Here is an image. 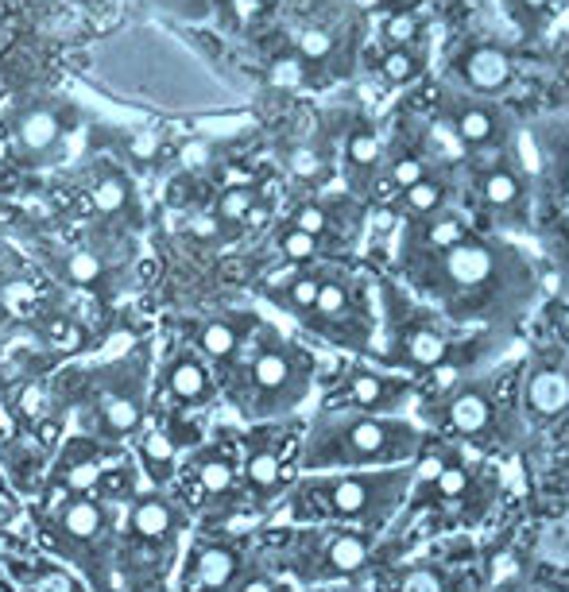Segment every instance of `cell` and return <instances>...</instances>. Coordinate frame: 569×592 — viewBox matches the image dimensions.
Instances as JSON below:
<instances>
[{"label":"cell","mask_w":569,"mask_h":592,"mask_svg":"<svg viewBox=\"0 0 569 592\" xmlns=\"http://www.w3.org/2000/svg\"><path fill=\"white\" fill-rule=\"evenodd\" d=\"M140 473L132 461H113L97 476L90 492H55L43 496L35 515V538L47 558L74 569L90 592L117 589V546L124 511L140 492Z\"/></svg>","instance_id":"cell-1"},{"label":"cell","mask_w":569,"mask_h":592,"mask_svg":"<svg viewBox=\"0 0 569 592\" xmlns=\"http://www.w3.org/2000/svg\"><path fill=\"white\" fill-rule=\"evenodd\" d=\"M407 275L450 322H504L523 310L531 275L504 244L477 233L442 252H403Z\"/></svg>","instance_id":"cell-2"},{"label":"cell","mask_w":569,"mask_h":592,"mask_svg":"<svg viewBox=\"0 0 569 592\" xmlns=\"http://www.w3.org/2000/svg\"><path fill=\"white\" fill-rule=\"evenodd\" d=\"M151 345L140 341L105 364H66L51 376L74 434L101 445H132L151 415Z\"/></svg>","instance_id":"cell-3"},{"label":"cell","mask_w":569,"mask_h":592,"mask_svg":"<svg viewBox=\"0 0 569 592\" xmlns=\"http://www.w3.org/2000/svg\"><path fill=\"white\" fill-rule=\"evenodd\" d=\"M318 376L322 360L299 337L260 318L237 364L217 380V391L244 426L279 422V418H299V411L318 391Z\"/></svg>","instance_id":"cell-4"},{"label":"cell","mask_w":569,"mask_h":592,"mask_svg":"<svg viewBox=\"0 0 569 592\" xmlns=\"http://www.w3.org/2000/svg\"><path fill=\"white\" fill-rule=\"evenodd\" d=\"M496 349L500 345H492L484 329H457L450 318L426 314L399 291H384V326L368 360L430 384L438 376H473Z\"/></svg>","instance_id":"cell-5"},{"label":"cell","mask_w":569,"mask_h":592,"mask_svg":"<svg viewBox=\"0 0 569 592\" xmlns=\"http://www.w3.org/2000/svg\"><path fill=\"white\" fill-rule=\"evenodd\" d=\"M411 465L399 469H349V473H299L271 519L279 523H333L384 534L407 507Z\"/></svg>","instance_id":"cell-6"},{"label":"cell","mask_w":569,"mask_h":592,"mask_svg":"<svg viewBox=\"0 0 569 592\" xmlns=\"http://www.w3.org/2000/svg\"><path fill=\"white\" fill-rule=\"evenodd\" d=\"M252 554L295 589L345 585L372 573L380 558V534L333 523H268L252 531Z\"/></svg>","instance_id":"cell-7"},{"label":"cell","mask_w":569,"mask_h":592,"mask_svg":"<svg viewBox=\"0 0 569 592\" xmlns=\"http://www.w3.org/2000/svg\"><path fill=\"white\" fill-rule=\"evenodd\" d=\"M426 430L411 415H353L314 411L302 422L299 473H349V469H399L419 457Z\"/></svg>","instance_id":"cell-8"},{"label":"cell","mask_w":569,"mask_h":592,"mask_svg":"<svg viewBox=\"0 0 569 592\" xmlns=\"http://www.w3.org/2000/svg\"><path fill=\"white\" fill-rule=\"evenodd\" d=\"M415 422L453 445H469L477 453H504L519 438V376L488 372V376H457L450 387L422 391Z\"/></svg>","instance_id":"cell-9"},{"label":"cell","mask_w":569,"mask_h":592,"mask_svg":"<svg viewBox=\"0 0 569 592\" xmlns=\"http://www.w3.org/2000/svg\"><path fill=\"white\" fill-rule=\"evenodd\" d=\"M190 534V511L171 488H144L124 511L117 546V589L113 592H167Z\"/></svg>","instance_id":"cell-10"},{"label":"cell","mask_w":569,"mask_h":592,"mask_svg":"<svg viewBox=\"0 0 569 592\" xmlns=\"http://www.w3.org/2000/svg\"><path fill=\"white\" fill-rule=\"evenodd\" d=\"M302 418L252 422L237 430L240 449V507L252 519H271L287 488L299 476Z\"/></svg>","instance_id":"cell-11"},{"label":"cell","mask_w":569,"mask_h":592,"mask_svg":"<svg viewBox=\"0 0 569 592\" xmlns=\"http://www.w3.org/2000/svg\"><path fill=\"white\" fill-rule=\"evenodd\" d=\"M422 391V380H411L403 372L380 368L364 356L322 364L318 376V411H353V415H415Z\"/></svg>","instance_id":"cell-12"},{"label":"cell","mask_w":569,"mask_h":592,"mask_svg":"<svg viewBox=\"0 0 569 592\" xmlns=\"http://www.w3.org/2000/svg\"><path fill=\"white\" fill-rule=\"evenodd\" d=\"M299 326L314 337H322V341H330L333 349H345V353L364 356V360L372 356L376 333H380L376 306L364 298V291L353 279L333 275V271H318V295H314V306Z\"/></svg>","instance_id":"cell-13"},{"label":"cell","mask_w":569,"mask_h":592,"mask_svg":"<svg viewBox=\"0 0 569 592\" xmlns=\"http://www.w3.org/2000/svg\"><path fill=\"white\" fill-rule=\"evenodd\" d=\"M252 562V531L202 527L182 546L167 592H233Z\"/></svg>","instance_id":"cell-14"},{"label":"cell","mask_w":569,"mask_h":592,"mask_svg":"<svg viewBox=\"0 0 569 592\" xmlns=\"http://www.w3.org/2000/svg\"><path fill=\"white\" fill-rule=\"evenodd\" d=\"M217 399H221V391H217L213 368L194 345L175 341L151 372V407L194 418L217 407Z\"/></svg>","instance_id":"cell-15"},{"label":"cell","mask_w":569,"mask_h":592,"mask_svg":"<svg viewBox=\"0 0 569 592\" xmlns=\"http://www.w3.org/2000/svg\"><path fill=\"white\" fill-rule=\"evenodd\" d=\"M202 426L186 415H171L151 407L144 430L132 438V465L144 480V488H171L182 461L194 445L202 442Z\"/></svg>","instance_id":"cell-16"},{"label":"cell","mask_w":569,"mask_h":592,"mask_svg":"<svg viewBox=\"0 0 569 592\" xmlns=\"http://www.w3.org/2000/svg\"><path fill=\"white\" fill-rule=\"evenodd\" d=\"M256 322H260V318H256L252 310H240V314H213V318H202V322H190L186 333H182V341L194 345V349L202 353V360L213 368V376L221 380V376L237 364V356L244 353V345H248Z\"/></svg>","instance_id":"cell-17"},{"label":"cell","mask_w":569,"mask_h":592,"mask_svg":"<svg viewBox=\"0 0 569 592\" xmlns=\"http://www.w3.org/2000/svg\"><path fill=\"white\" fill-rule=\"evenodd\" d=\"M519 407L535 422H558L569 415V372L566 364L539 360L527 368L519 384Z\"/></svg>","instance_id":"cell-18"},{"label":"cell","mask_w":569,"mask_h":592,"mask_svg":"<svg viewBox=\"0 0 569 592\" xmlns=\"http://www.w3.org/2000/svg\"><path fill=\"white\" fill-rule=\"evenodd\" d=\"M461 585V569L442 558H426V562H403L388 573V581L372 592H457Z\"/></svg>","instance_id":"cell-19"},{"label":"cell","mask_w":569,"mask_h":592,"mask_svg":"<svg viewBox=\"0 0 569 592\" xmlns=\"http://www.w3.org/2000/svg\"><path fill=\"white\" fill-rule=\"evenodd\" d=\"M477 186H480V202L488 209H496V213H515V209L527 202V178L508 159H496L492 167H484Z\"/></svg>","instance_id":"cell-20"},{"label":"cell","mask_w":569,"mask_h":592,"mask_svg":"<svg viewBox=\"0 0 569 592\" xmlns=\"http://www.w3.org/2000/svg\"><path fill=\"white\" fill-rule=\"evenodd\" d=\"M457 140L469 151H492L496 140H500V117L492 105H480V101H461L453 109V117H446Z\"/></svg>","instance_id":"cell-21"},{"label":"cell","mask_w":569,"mask_h":592,"mask_svg":"<svg viewBox=\"0 0 569 592\" xmlns=\"http://www.w3.org/2000/svg\"><path fill=\"white\" fill-rule=\"evenodd\" d=\"M12 573L20 577V585L28 592H90V585L74 569H66V565L47 558V554L24 558L20 565H12Z\"/></svg>","instance_id":"cell-22"},{"label":"cell","mask_w":569,"mask_h":592,"mask_svg":"<svg viewBox=\"0 0 569 592\" xmlns=\"http://www.w3.org/2000/svg\"><path fill=\"white\" fill-rule=\"evenodd\" d=\"M511 74H515L511 59L500 47H488V43L465 51V59H461V78L477 89V93H500V89H508Z\"/></svg>","instance_id":"cell-23"},{"label":"cell","mask_w":569,"mask_h":592,"mask_svg":"<svg viewBox=\"0 0 569 592\" xmlns=\"http://www.w3.org/2000/svg\"><path fill=\"white\" fill-rule=\"evenodd\" d=\"M380 159H384L380 136H376L372 128H357V132L349 136V144H345V163H349L353 186H368L372 175H376V167H380Z\"/></svg>","instance_id":"cell-24"},{"label":"cell","mask_w":569,"mask_h":592,"mask_svg":"<svg viewBox=\"0 0 569 592\" xmlns=\"http://www.w3.org/2000/svg\"><path fill=\"white\" fill-rule=\"evenodd\" d=\"M59 136H62V124L51 109H28L20 117V124H16V140L31 155H47V151L59 144Z\"/></svg>","instance_id":"cell-25"},{"label":"cell","mask_w":569,"mask_h":592,"mask_svg":"<svg viewBox=\"0 0 569 592\" xmlns=\"http://www.w3.org/2000/svg\"><path fill=\"white\" fill-rule=\"evenodd\" d=\"M446 198H450L446 182L438 175H426L422 182H415L411 190L399 194V213H407L411 221H422V217L442 213V209H446Z\"/></svg>","instance_id":"cell-26"},{"label":"cell","mask_w":569,"mask_h":592,"mask_svg":"<svg viewBox=\"0 0 569 592\" xmlns=\"http://www.w3.org/2000/svg\"><path fill=\"white\" fill-rule=\"evenodd\" d=\"M90 206L101 213V217H117L120 209L128 206V182L120 175H105L93 182L90 190Z\"/></svg>","instance_id":"cell-27"},{"label":"cell","mask_w":569,"mask_h":592,"mask_svg":"<svg viewBox=\"0 0 569 592\" xmlns=\"http://www.w3.org/2000/svg\"><path fill=\"white\" fill-rule=\"evenodd\" d=\"M430 175L426 171V155H419V151H399L395 159H391L388 167V186L395 190V194H403V190H411L415 182H422V178Z\"/></svg>","instance_id":"cell-28"},{"label":"cell","mask_w":569,"mask_h":592,"mask_svg":"<svg viewBox=\"0 0 569 592\" xmlns=\"http://www.w3.org/2000/svg\"><path fill=\"white\" fill-rule=\"evenodd\" d=\"M252 209H256V194L244 186V182H237V186H229L221 198H217V221H225V225H240V221H248L252 217Z\"/></svg>","instance_id":"cell-29"},{"label":"cell","mask_w":569,"mask_h":592,"mask_svg":"<svg viewBox=\"0 0 569 592\" xmlns=\"http://www.w3.org/2000/svg\"><path fill=\"white\" fill-rule=\"evenodd\" d=\"M66 279L70 283H78V287H97L101 279H105V264H101V256L97 252H86V248H78V252H70L66 256Z\"/></svg>","instance_id":"cell-30"},{"label":"cell","mask_w":569,"mask_h":592,"mask_svg":"<svg viewBox=\"0 0 569 592\" xmlns=\"http://www.w3.org/2000/svg\"><path fill=\"white\" fill-rule=\"evenodd\" d=\"M279 252H283V260H291L295 267L310 264L314 256H318V248H322V240H314L310 233H302V229H295V225H287L283 233H279Z\"/></svg>","instance_id":"cell-31"},{"label":"cell","mask_w":569,"mask_h":592,"mask_svg":"<svg viewBox=\"0 0 569 592\" xmlns=\"http://www.w3.org/2000/svg\"><path fill=\"white\" fill-rule=\"evenodd\" d=\"M539 558L558 569H569V523H550L539 538Z\"/></svg>","instance_id":"cell-32"},{"label":"cell","mask_w":569,"mask_h":592,"mask_svg":"<svg viewBox=\"0 0 569 592\" xmlns=\"http://www.w3.org/2000/svg\"><path fill=\"white\" fill-rule=\"evenodd\" d=\"M380 35H384L388 51H407V47L419 39V20H415L411 12H395V16H388V20H384Z\"/></svg>","instance_id":"cell-33"},{"label":"cell","mask_w":569,"mask_h":592,"mask_svg":"<svg viewBox=\"0 0 569 592\" xmlns=\"http://www.w3.org/2000/svg\"><path fill=\"white\" fill-rule=\"evenodd\" d=\"M380 70H384V78H388L391 86H407V82L419 74V59H415L411 47H407V51H388Z\"/></svg>","instance_id":"cell-34"},{"label":"cell","mask_w":569,"mask_h":592,"mask_svg":"<svg viewBox=\"0 0 569 592\" xmlns=\"http://www.w3.org/2000/svg\"><path fill=\"white\" fill-rule=\"evenodd\" d=\"M333 55V35L326 28H306L299 31V59L322 62Z\"/></svg>","instance_id":"cell-35"},{"label":"cell","mask_w":569,"mask_h":592,"mask_svg":"<svg viewBox=\"0 0 569 592\" xmlns=\"http://www.w3.org/2000/svg\"><path fill=\"white\" fill-rule=\"evenodd\" d=\"M291 225L302 229V233H310L314 240H322L330 233V213H326V206H314V202H310V206H299Z\"/></svg>","instance_id":"cell-36"},{"label":"cell","mask_w":569,"mask_h":592,"mask_svg":"<svg viewBox=\"0 0 569 592\" xmlns=\"http://www.w3.org/2000/svg\"><path fill=\"white\" fill-rule=\"evenodd\" d=\"M271 86H279V89H302L306 86V66H302V59L287 55V59L275 62V66H271Z\"/></svg>","instance_id":"cell-37"},{"label":"cell","mask_w":569,"mask_h":592,"mask_svg":"<svg viewBox=\"0 0 569 592\" xmlns=\"http://www.w3.org/2000/svg\"><path fill=\"white\" fill-rule=\"evenodd\" d=\"M155 151H159V140L155 136H132V155L140 159V163H148V159H155Z\"/></svg>","instance_id":"cell-38"},{"label":"cell","mask_w":569,"mask_h":592,"mask_svg":"<svg viewBox=\"0 0 569 592\" xmlns=\"http://www.w3.org/2000/svg\"><path fill=\"white\" fill-rule=\"evenodd\" d=\"M291 167H295L299 175H314V171H318V155H314V151H306V148H299L295 155H291Z\"/></svg>","instance_id":"cell-39"},{"label":"cell","mask_w":569,"mask_h":592,"mask_svg":"<svg viewBox=\"0 0 569 592\" xmlns=\"http://www.w3.org/2000/svg\"><path fill=\"white\" fill-rule=\"evenodd\" d=\"M210 159V148L206 144H190V148H182V163L186 167H202Z\"/></svg>","instance_id":"cell-40"},{"label":"cell","mask_w":569,"mask_h":592,"mask_svg":"<svg viewBox=\"0 0 569 592\" xmlns=\"http://www.w3.org/2000/svg\"><path fill=\"white\" fill-rule=\"evenodd\" d=\"M302 592H372V589H360V581H345V585H322V589H302Z\"/></svg>","instance_id":"cell-41"},{"label":"cell","mask_w":569,"mask_h":592,"mask_svg":"<svg viewBox=\"0 0 569 592\" xmlns=\"http://www.w3.org/2000/svg\"><path fill=\"white\" fill-rule=\"evenodd\" d=\"M515 4H519L527 16H539V12H546V4H550V0H515Z\"/></svg>","instance_id":"cell-42"},{"label":"cell","mask_w":569,"mask_h":592,"mask_svg":"<svg viewBox=\"0 0 569 592\" xmlns=\"http://www.w3.org/2000/svg\"><path fill=\"white\" fill-rule=\"evenodd\" d=\"M349 4H353L357 12H380V8L388 4V0H349Z\"/></svg>","instance_id":"cell-43"},{"label":"cell","mask_w":569,"mask_h":592,"mask_svg":"<svg viewBox=\"0 0 569 592\" xmlns=\"http://www.w3.org/2000/svg\"><path fill=\"white\" fill-rule=\"evenodd\" d=\"M4 159H8V144H4V140H0V163H4Z\"/></svg>","instance_id":"cell-44"},{"label":"cell","mask_w":569,"mask_h":592,"mask_svg":"<svg viewBox=\"0 0 569 592\" xmlns=\"http://www.w3.org/2000/svg\"><path fill=\"white\" fill-rule=\"evenodd\" d=\"M566 190H569V159H566Z\"/></svg>","instance_id":"cell-45"}]
</instances>
